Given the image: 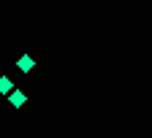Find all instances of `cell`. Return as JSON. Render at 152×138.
<instances>
[{
	"label": "cell",
	"mask_w": 152,
	"mask_h": 138,
	"mask_svg": "<svg viewBox=\"0 0 152 138\" xmlns=\"http://www.w3.org/2000/svg\"><path fill=\"white\" fill-rule=\"evenodd\" d=\"M19 68H22V70H30L33 68V60H30V57H19Z\"/></svg>",
	"instance_id": "cell-2"
},
{
	"label": "cell",
	"mask_w": 152,
	"mask_h": 138,
	"mask_svg": "<svg viewBox=\"0 0 152 138\" xmlns=\"http://www.w3.org/2000/svg\"><path fill=\"white\" fill-rule=\"evenodd\" d=\"M0 92H11V81H8V78L3 76V78H0Z\"/></svg>",
	"instance_id": "cell-3"
},
{
	"label": "cell",
	"mask_w": 152,
	"mask_h": 138,
	"mask_svg": "<svg viewBox=\"0 0 152 138\" xmlns=\"http://www.w3.org/2000/svg\"><path fill=\"white\" fill-rule=\"evenodd\" d=\"M22 103H25V92L14 89V92H11V106H22Z\"/></svg>",
	"instance_id": "cell-1"
}]
</instances>
